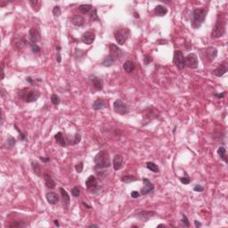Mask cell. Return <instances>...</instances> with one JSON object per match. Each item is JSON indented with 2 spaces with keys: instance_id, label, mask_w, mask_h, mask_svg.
<instances>
[{
  "instance_id": "obj_19",
  "label": "cell",
  "mask_w": 228,
  "mask_h": 228,
  "mask_svg": "<svg viewBox=\"0 0 228 228\" xmlns=\"http://www.w3.org/2000/svg\"><path fill=\"white\" fill-rule=\"evenodd\" d=\"M60 192H61V195H62V201H63V206L66 208V209H68L69 206H70V203H71V198H70V195L69 193L67 192V191L65 190L64 188L62 187H60Z\"/></svg>"
},
{
  "instance_id": "obj_53",
  "label": "cell",
  "mask_w": 228,
  "mask_h": 228,
  "mask_svg": "<svg viewBox=\"0 0 228 228\" xmlns=\"http://www.w3.org/2000/svg\"><path fill=\"white\" fill-rule=\"evenodd\" d=\"M26 81H27L28 83H30V85H33V84H34V79H33L31 77H27V78H26Z\"/></svg>"
},
{
  "instance_id": "obj_28",
  "label": "cell",
  "mask_w": 228,
  "mask_h": 228,
  "mask_svg": "<svg viewBox=\"0 0 228 228\" xmlns=\"http://www.w3.org/2000/svg\"><path fill=\"white\" fill-rule=\"evenodd\" d=\"M55 139L56 141V143L62 147H65L66 146V141L64 138V135L62 132H58L55 135Z\"/></svg>"
},
{
  "instance_id": "obj_43",
  "label": "cell",
  "mask_w": 228,
  "mask_h": 228,
  "mask_svg": "<svg viewBox=\"0 0 228 228\" xmlns=\"http://www.w3.org/2000/svg\"><path fill=\"white\" fill-rule=\"evenodd\" d=\"M181 222H182V224H183L184 226H185V227H189V226H190L189 219H188L187 216H185V214L182 215V220H181Z\"/></svg>"
},
{
  "instance_id": "obj_32",
  "label": "cell",
  "mask_w": 228,
  "mask_h": 228,
  "mask_svg": "<svg viewBox=\"0 0 228 228\" xmlns=\"http://www.w3.org/2000/svg\"><path fill=\"white\" fill-rule=\"evenodd\" d=\"M93 9V6L89 4H85V5H80L78 6V11L83 14H88L90 13V11H92Z\"/></svg>"
},
{
  "instance_id": "obj_52",
  "label": "cell",
  "mask_w": 228,
  "mask_h": 228,
  "mask_svg": "<svg viewBox=\"0 0 228 228\" xmlns=\"http://www.w3.org/2000/svg\"><path fill=\"white\" fill-rule=\"evenodd\" d=\"M39 159H40L41 161H43V162H45V163H47V162L50 161V159H49L48 157H39Z\"/></svg>"
},
{
  "instance_id": "obj_27",
  "label": "cell",
  "mask_w": 228,
  "mask_h": 228,
  "mask_svg": "<svg viewBox=\"0 0 228 228\" xmlns=\"http://www.w3.org/2000/svg\"><path fill=\"white\" fill-rule=\"evenodd\" d=\"M135 68V62H132V61H130V60L126 61V62H124V64H123V69H124V71H125L126 72H128V73H130V72L134 71Z\"/></svg>"
},
{
  "instance_id": "obj_11",
  "label": "cell",
  "mask_w": 228,
  "mask_h": 228,
  "mask_svg": "<svg viewBox=\"0 0 228 228\" xmlns=\"http://www.w3.org/2000/svg\"><path fill=\"white\" fill-rule=\"evenodd\" d=\"M95 39V32L92 31V30H88V31L85 32V33L82 35V37H81V41H82V43H84L85 45H87V46L92 45V44L94 43Z\"/></svg>"
},
{
  "instance_id": "obj_12",
  "label": "cell",
  "mask_w": 228,
  "mask_h": 228,
  "mask_svg": "<svg viewBox=\"0 0 228 228\" xmlns=\"http://www.w3.org/2000/svg\"><path fill=\"white\" fill-rule=\"evenodd\" d=\"M29 38H30V41L32 43H38L41 40V33L40 30H38V28H31L29 31Z\"/></svg>"
},
{
  "instance_id": "obj_38",
  "label": "cell",
  "mask_w": 228,
  "mask_h": 228,
  "mask_svg": "<svg viewBox=\"0 0 228 228\" xmlns=\"http://www.w3.org/2000/svg\"><path fill=\"white\" fill-rule=\"evenodd\" d=\"M179 180L180 182L183 184V185H188L191 183V178L190 176H188L187 172H185V176H182V177H179Z\"/></svg>"
},
{
  "instance_id": "obj_60",
  "label": "cell",
  "mask_w": 228,
  "mask_h": 228,
  "mask_svg": "<svg viewBox=\"0 0 228 228\" xmlns=\"http://www.w3.org/2000/svg\"><path fill=\"white\" fill-rule=\"evenodd\" d=\"M89 227H99V226L98 225H95V224H92V225L89 226Z\"/></svg>"
},
{
  "instance_id": "obj_16",
  "label": "cell",
  "mask_w": 228,
  "mask_h": 228,
  "mask_svg": "<svg viewBox=\"0 0 228 228\" xmlns=\"http://www.w3.org/2000/svg\"><path fill=\"white\" fill-rule=\"evenodd\" d=\"M217 49L214 46H209L206 49V58L209 62H213L217 56Z\"/></svg>"
},
{
  "instance_id": "obj_49",
  "label": "cell",
  "mask_w": 228,
  "mask_h": 228,
  "mask_svg": "<svg viewBox=\"0 0 228 228\" xmlns=\"http://www.w3.org/2000/svg\"><path fill=\"white\" fill-rule=\"evenodd\" d=\"M193 191L195 192H201L204 191V187L202 185H196L194 187H193Z\"/></svg>"
},
{
  "instance_id": "obj_5",
  "label": "cell",
  "mask_w": 228,
  "mask_h": 228,
  "mask_svg": "<svg viewBox=\"0 0 228 228\" xmlns=\"http://www.w3.org/2000/svg\"><path fill=\"white\" fill-rule=\"evenodd\" d=\"M86 186L87 189L90 192V193L92 194H96L98 192H100V191L102 190V185H98L97 179L95 176H89L87 177V179L86 180Z\"/></svg>"
},
{
  "instance_id": "obj_26",
  "label": "cell",
  "mask_w": 228,
  "mask_h": 228,
  "mask_svg": "<svg viewBox=\"0 0 228 228\" xmlns=\"http://www.w3.org/2000/svg\"><path fill=\"white\" fill-rule=\"evenodd\" d=\"M105 105H106V103L103 99H97L93 103L92 107L95 111H100V110L103 109L105 107Z\"/></svg>"
},
{
  "instance_id": "obj_6",
  "label": "cell",
  "mask_w": 228,
  "mask_h": 228,
  "mask_svg": "<svg viewBox=\"0 0 228 228\" xmlns=\"http://www.w3.org/2000/svg\"><path fill=\"white\" fill-rule=\"evenodd\" d=\"M129 34H130V30L127 28H119L115 33H114V37L117 41V43L120 46L124 45L126 43V41L128 40V38H129Z\"/></svg>"
},
{
  "instance_id": "obj_21",
  "label": "cell",
  "mask_w": 228,
  "mask_h": 228,
  "mask_svg": "<svg viewBox=\"0 0 228 228\" xmlns=\"http://www.w3.org/2000/svg\"><path fill=\"white\" fill-rule=\"evenodd\" d=\"M44 179H45V185H46V186L47 188L52 189V190L55 188L56 184H55V182L54 181V179L52 178V176L49 174L45 173L44 174Z\"/></svg>"
},
{
  "instance_id": "obj_48",
  "label": "cell",
  "mask_w": 228,
  "mask_h": 228,
  "mask_svg": "<svg viewBox=\"0 0 228 228\" xmlns=\"http://www.w3.org/2000/svg\"><path fill=\"white\" fill-rule=\"evenodd\" d=\"M80 141H81V135H80L79 134H76V135H74V140L72 141V144H73L74 145H76V144L80 143Z\"/></svg>"
},
{
  "instance_id": "obj_22",
  "label": "cell",
  "mask_w": 228,
  "mask_h": 228,
  "mask_svg": "<svg viewBox=\"0 0 228 228\" xmlns=\"http://www.w3.org/2000/svg\"><path fill=\"white\" fill-rule=\"evenodd\" d=\"M144 112H145V117L147 118V119H150V120H152L153 119H156V118H158L159 117V111L158 110H156L155 108H148V109H146L145 111H144Z\"/></svg>"
},
{
  "instance_id": "obj_18",
  "label": "cell",
  "mask_w": 228,
  "mask_h": 228,
  "mask_svg": "<svg viewBox=\"0 0 228 228\" xmlns=\"http://www.w3.org/2000/svg\"><path fill=\"white\" fill-rule=\"evenodd\" d=\"M112 166H113V169L115 171L119 170L122 168V166H123V157H122V155L116 154L114 156Z\"/></svg>"
},
{
  "instance_id": "obj_62",
  "label": "cell",
  "mask_w": 228,
  "mask_h": 228,
  "mask_svg": "<svg viewBox=\"0 0 228 228\" xmlns=\"http://www.w3.org/2000/svg\"><path fill=\"white\" fill-rule=\"evenodd\" d=\"M134 16H135V18H139V15H138V14H137V13H135V12L134 13Z\"/></svg>"
},
{
  "instance_id": "obj_30",
  "label": "cell",
  "mask_w": 228,
  "mask_h": 228,
  "mask_svg": "<svg viewBox=\"0 0 228 228\" xmlns=\"http://www.w3.org/2000/svg\"><path fill=\"white\" fill-rule=\"evenodd\" d=\"M27 226V224L24 221H21V220H15V221H11L7 226L9 228H21L25 227Z\"/></svg>"
},
{
  "instance_id": "obj_34",
  "label": "cell",
  "mask_w": 228,
  "mask_h": 228,
  "mask_svg": "<svg viewBox=\"0 0 228 228\" xmlns=\"http://www.w3.org/2000/svg\"><path fill=\"white\" fill-rule=\"evenodd\" d=\"M138 178L135 177V176H131V175H128V176H124L120 178V181L125 183V184H130L132 182H135V181H137Z\"/></svg>"
},
{
  "instance_id": "obj_8",
  "label": "cell",
  "mask_w": 228,
  "mask_h": 228,
  "mask_svg": "<svg viewBox=\"0 0 228 228\" xmlns=\"http://www.w3.org/2000/svg\"><path fill=\"white\" fill-rule=\"evenodd\" d=\"M173 63L179 70H183L185 67V55H184V54H183L182 51H175L174 58H173Z\"/></svg>"
},
{
  "instance_id": "obj_9",
  "label": "cell",
  "mask_w": 228,
  "mask_h": 228,
  "mask_svg": "<svg viewBox=\"0 0 228 228\" xmlns=\"http://www.w3.org/2000/svg\"><path fill=\"white\" fill-rule=\"evenodd\" d=\"M185 64L190 69H196L199 64L198 57L194 53H191L185 57Z\"/></svg>"
},
{
  "instance_id": "obj_36",
  "label": "cell",
  "mask_w": 228,
  "mask_h": 228,
  "mask_svg": "<svg viewBox=\"0 0 228 228\" xmlns=\"http://www.w3.org/2000/svg\"><path fill=\"white\" fill-rule=\"evenodd\" d=\"M30 5H31L32 9L36 12H38V10L40 9V2L38 0H30L29 1Z\"/></svg>"
},
{
  "instance_id": "obj_37",
  "label": "cell",
  "mask_w": 228,
  "mask_h": 228,
  "mask_svg": "<svg viewBox=\"0 0 228 228\" xmlns=\"http://www.w3.org/2000/svg\"><path fill=\"white\" fill-rule=\"evenodd\" d=\"M29 46H30V48H31V50H32V52H33L34 54H39V53L41 52V48H40V46H38L36 43H32V42H30V41Z\"/></svg>"
},
{
  "instance_id": "obj_4",
  "label": "cell",
  "mask_w": 228,
  "mask_h": 228,
  "mask_svg": "<svg viewBox=\"0 0 228 228\" xmlns=\"http://www.w3.org/2000/svg\"><path fill=\"white\" fill-rule=\"evenodd\" d=\"M18 97L21 100H23L26 103H34L40 97V92L36 89L23 88L18 92Z\"/></svg>"
},
{
  "instance_id": "obj_13",
  "label": "cell",
  "mask_w": 228,
  "mask_h": 228,
  "mask_svg": "<svg viewBox=\"0 0 228 228\" xmlns=\"http://www.w3.org/2000/svg\"><path fill=\"white\" fill-rule=\"evenodd\" d=\"M143 182L144 184V186L141 189L140 191V193L142 195H146V194H149L151 193L152 192L154 191V185L152 184V182L147 179V178H143Z\"/></svg>"
},
{
  "instance_id": "obj_40",
  "label": "cell",
  "mask_w": 228,
  "mask_h": 228,
  "mask_svg": "<svg viewBox=\"0 0 228 228\" xmlns=\"http://www.w3.org/2000/svg\"><path fill=\"white\" fill-rule=\"evenodd\" d=\"M51 102L55 106H58L61 103V98L55 94H53L51 95Z\"/></svg>"
},
{
  "instance_id": "obj_17",
  "label": "cell",
  "mask_w": 228,
  "mask_h": 228,
  "mask_svg": "<svg viewBox=\"0 0 228 228\" xmlns=\"http://www.w3.org/2000/svg\"><path fill=\"white\" fill-rule=\"evenodd\" d=\"M109 48H110V54H112V55L116 57V59L121 58V57L123 56V55H124V52L119 46H117L114 44H110Z\"/></svg>"
},
{
  "instance_id": "obj_1",
  "label": "cell",
  "mask_w": 228,
  "mask_h": 228,
  "mask_svg": "<svg viewBox=\"0 0 228 228\" xmlns=\"http://www.w3.org/2000/svg\"><path fill=\"white\" fill-rule=\"evenodd\" d=\"M226 18L225 14L222 13L219 14L217 16L216 24L211 32V38H219L223 37L226 33Z\"/></svg>"
},
{
  "instance_id": "obj_57",
  "label": "cell",
  "mask_w": 228,
  "mask_h": 228,
  "mask_svg": "<svg viewBox=\"0 0 228 228\" xmlns=\"http://www.w3.org/2000/svg\"><path fill=\"white\" fill-rule=\"evenodd\" d=\"M194 224H195V226L197 228H200L202 226V224H201V223H199V221H197V220H194Z\"/></svg>"
},
{
  "instance_id": "obj_39",
  "label": "cell",
  "mask_w": 228,
  "mask_h": 228,
  "mask_svg": "<svg viewBox=\"0 0 228 228\" xmlns=\"http://www.w3.org/2000/svg\"><path fill=\"white\" fill-rule=\"evenodd\" d=\"M14 128L17 130V132L19 133V138L21 141H26L27 140V138H28V135H27V134L23 133V132H21V130H20V128L17 127V125H14Z\"/></svg>"
},
{
  "instance_id": "obj_33",
  "label": "cell",
  "mask_w": 228,
  "mask_h": 228,
  "mask_svg": "<svg viewBox=\"0 0 228 228\" xmlns=\"http://www.w3.org/2000/svg\"><path fill=\"white\" fill-rule=\"evenodd\" d=\"M217 154L219 156V158L224 160L226 163H227V157H226V149L224 146H220L217 149Z\"/></svg>"
},
{
  "instance_id": "obj_50",
  "label": "cell",
  "mask_w": 228,
  "mask_h": 228,
  "mask_svg": "<svg viewBox=\"0 0 228 228\" xmlns=\"http://www.w3.org/2000/svg\"><path fill=\"white\" fill-rule=\"evenodd\" d=\"M141 196V193L139 192H137V191H132L131 192V197L133 198V199H137V198H139Z\"/></svg>"
},
{
  "instance_id": "obj_35",
  "label": "cell",
  "mask_w": 228,
  "mask_h": 228,
  "mask_svg": "<svg viewBox=\"0 0 228 228\" xmlns=\"http://www.w3.org/2000/svg\"><path fill=\"white\" fill-rule=\"evenodd\" d=\"M146 168L150 171H152L153 173H159L160 172V168L158 167L157 164H155L152 161H148L146 163Z\"/></svg>"
},
{
  "instance_id": "obj_51",
  "label": "cell",
  "mask_w": 228,
  "mask_h": 228,
  "mask_svg": "<svg viewBox=\"0 0 228 228\" xmlns=\"http://www.w3.org/2000/svg\"><path fill=\"white\" fill-rule=\"evenodd\" d=\"M226 95V92H223L221 94H214V96L217 97V98H224Z\"/></svg>"
},
{
  "instance_id": "obj_42",
  "label": "cell",
  "mask_w": 228,
  "mask_h": 228,
  "mask_svg": "<svg viewBox=\"0 0 228 228\" xmlns=\"http://www.w3.org/2000/svg\"><path fill=\"white\" fill-rule=\"evenodd\" d=\"M53 14L55 17H59L61 14H62V10H61V7L59 5H55L54 8H53V11H52Z\"/></svg>"
},
{
  "instance_id": "obj_56",
  "label": "cell",
  "mask_w": 228,
  "mask_h": 228,
  "mask_svg": "<svg viewBox=\"0 0 228 228\" xmlns=\"http://www.w3.org/2000/svg\"><path fill=\"white\" fill-rule=\"evenodd\" d=\"M82 205H83L86 209H92V206H91V205H88L87 203H86V202H84V201L82 202Z\"/></svg>"
},
{
  "instance_id": "obj_14",
  "label": "cell",
  "mask_w": 228,
  "mask_h": 228,
  "mask_svg": "<svg viewBox=\"0 0 228 228\" xmlns=\"http://www.w3.org/2000/svg\"><path fill=\"white\" fill-rule=\"evenodd\" d=\"M228 71V66H227V62L226 61H224L217 68H216L214 71H213V74L215 76L217 77H222L224 76Z\"/></svg>"
},
{
  "instance_id": "obj_10",
  "label": "cell",
  "mask_w": 228,
  "mask_h": 228,
  "mask_svg": "<svg viewBox=\"0 0 228 228\" xmlns=\"http://www.w3.org/2000/svg\"><path fill=\"white\" fill-rule=\"evenodd\" d=\"M157 215L156 211H146V210H143L140 211L138 213H136L135 215V217L137 218L139 221H144V222H147L150 218H152L153 217H155Z\"/></svg>"
},
{
  "instance_id": "obj_23",
  "label": "cell",
  "mask_w": 228,
  "mask_h": 228,
  "mask_svg": "<svg viewBox=\"0 0 228 228\" xmlns=\"http://www.w3.org/2000/svg\"><path fill=\"white\" fill-rule=\"evenodd\" d=\"M116 60H117L116 57L112 55V54H109L107 56H105L103 61L102 62V65L104 66V67H112L115 63Z\"/></svg>"
},
{
  "instance_id": "obj_29",
  "label": "cell",
  "mask_w": 228,
  "mask_h": 228,
  "mask_svg": "<svg viewBox=\"0 0 228 228\" xmlns=\"http://www.w3.org/2000/svg\"><path fill=\"white\" fill-rule=\"evenodd\" d=\"M29 44H30V41H28L25 38L21 37V38H17V39L15 40L14 46H15L16 48L21 49V48H23L24 46H26L29 45Z\"/></svg>"
},
{
  "instance_id": "obj_47",
  "label": "cell",
  "mask_w": 228,
  "mask_h": 228,
  "mask_svg": "<svg viewBox=\"0 0 228 228\" xmlns=\"http://www.w3.org/2000/svg\"><path fill=\"white\" fill-rule=\"evenodd\" d=\"M71 195L73 196V197H78L79 195H80V190H79V188L78 187H73L72 189H71Z\"/></svg>"
},
{
  "instance_id": "obj_59",
  "label": "cell",
  "mask_w": 228,
  "mask_h": 228,
  "mask_svg": "<svg viewBox=\"0 0 228 228\" xmlns=\"http://www.w3.org/2000/svg\"><path fill=\"white\" fill-rule=\"evenodd\" d=\"M1 97H4L5 96V91H4V88H1Z\"/></svg>"
},
{
  "instance_id": "obj_25",
  "label": "cell",
  "mask_w": 228,
  "mask_h": 228,
  "mask_svg": "<svg viewBox=\"0 0 228 228\" xmlns=\"http://www.w3.org/2000/svg\"><path fill=\"white\" fill-rule=\"evenodd\" d=\"M71 21L73 25H75L77 27H81L85 23V19L82 15H74L71 19Z\"/></svg>"
},
{
  "instance_id": "obj_3",
  "label": "cell",
  "mask_w": 228,
  "mask_h": 228,
  "mask_svg": "<svg viewBox=\"0 0 228 228\" xmlns=\"http://www.w3.org/2000/svg\"><path fill=\"white\" fill-rule=\"evenodd\" d=\"M208 14V11L204 8H196L192 12V27L194 29H199L201 24L205 21Z\"/></svg>"
},
{
  "instance_id": "obj_31",
  "label": "cell",
  "mask_w": 228,
  "mask_h": 228,
  "mask_svg": "<svg viewBox=\"0 0 228 228\" xmlns=\"http://www.w3.org/2000/svg\"><path fill=\"white\" fill-rule=\"evenodd\" d=\"M31 168L33 172L38 176H42V171H41V167L39 165L38 161L36 160H32L31 161Z\"/></svg>"
},
{
  "instance_id": "obj_58",
  "label": "cell",
  "mask_w": 228,
  "mask_h": 228,
  "mask_svg": "<svg viewBox=\"0 0 228 228\" xmlns=\"http://www.w3.org/2000/svg\"><path fill=\"white\" fill-rule=\"evenodd\" d=\"M54 223H55V225L56 226H60V224H59V222H58V220H54Z\"/></svg>"
},
{
  "instance_id": "obj_54",
  "label": "cell",
  "mask_w": 228,
  "mask_h": 228,
  "mask_svg": "<svg viewBox=\"0 0 228 228\" xmlns=\"http://www.w3.org/2000/svg\"><path fill=\"white\" fill-rule=\"evenodd\" d=\"M56 61H57V62H58V63H60V62H62V56H61V54H60V52H57Z\"/></svg>"
},
{
  "instance_id": "obj_41",
  "label": "cell",
  "mask_w": 228,
  "mask_h": 228,
  "mask_svg": "<svg viewBox=\"0 0 228 228\" xmlns=\"http://www.w3.org/2000/svg\"><path fill=\"white\" fill-rule=\"evenodd\" d=\"M15 144H16V140L13 136H10L6 141V146L8 148H13Z\"/></svg>"
},
{
  "instance_id": "obj_15",
  "label": "cell",
  "mask_w": 228,
  "mask_h": 228,
  "mask_svg": "<svg viewBox=\"0 0 228 228\" xmlns=\"http://www.w3.org/2000/svg\"><path fill=\"white\" fill-rule=\"evenodd\" d=\"M89 79L91 80L94 87H95L96 90L100 91L103 89V82L102 80V78H100L99 77L95 76V75H90L89 76Z\"/></svg>"
},
{
  "instance_id": "obj_45",
  "label": "cell",
  "mask_w": 228,
  "mask_h": 228,
  "mask_svg": "<svg viewBox=\"0 0 228 228\" xmlns=\"http://www.w3.org/2000/svg\"><path fill=\"white\" fill-rule=\"evenodd\" d=\"M83 169H84V164H83V162H82V161H81V162H79V163H78L76 166H75V169H76L77 173H78V174L82 173Z\"/></svg>"
},
{
  "instance_id": "obj_24",
  "label": "cell",
  "mask_w": 228,
  "mask_h": 228,
  "mask_svg": "<svg viewBox=\"0 0 228 228\" xmlns=\"http://www.w3.org/2000/svg\"><path fill=\"white\" fill-rule=\"evenodd\" d=\"M154 14L157 15V16H165L167 14H168V8L162 5H158L157 6H155L154 10H153Z\"/></svg>"
},
{
  "instance_id": "obj_44",
  "label": "cell",
  "mask_w": 228,
  "mask_h": 228,
  "mask_svg": "<svg viewBox=\"0 0 228 228\" xmlns=\"http://www.w3.org/2000/svg\"><path fill=\"white\" fill-rule=\"evenodd\" d=\"M90 19L93 21H99V17L97 15V10L96 9H93V11L90 13Z\"/></svg>"
},
{
  "instance_id": "obj_20",
  "label": "cell",
  "mask_w": 228,
  "mask_h": 228,
  "mask_svg": "<svg viewBox=\"0 0 228 228\" xmlns=\"http://www.w3.org/2000/svg\"><path fill=\"white\" fill-rule=\"evenodd\" d=\"M46 201L49 204L51 205H55L59 202V196L57 195V193H55V192H47L46 195Z\"/></svg>"
},
{
  "instance_id": "obj_63",
  "label": "cell",
  "mask_w": 228,
  "mask_h": 228,
  "mask_svg": "<svg viewBox=\"0 0 228 228\" xmlns=\"http://www.w3.org/2000/svg\"><path fill=\"white\" fill-rule=\"evenodd\" d=\"M161 226H164V227H165V226H166V225H164V224H160L157 227H161Z\"/></svg>"
},
{
  "instance_id": "obj_2",
  "label": "cell",
  "mask_w": 228,
  "mask_h": 228,
  "mask_svg": "<svg viewBox=\"0 0 228 228\" xmlns=\"http://www.w3.org/2000/svg\"><path fill=\"white\" fill-rule=\"evenodd\" d=\"M95 168L96 170L105 169L111 167V161L109 158V153L105 150H102L98 152L95 157Z\"/></svg>"
},
{
  "instance_id": "obj_61",
  "label": "cell",
  "mask_w": 228,
  "mask_h": 228,
  "mask_svg": "<svg viewBox=\"0 0 228 228\" xmlns=\"http://www.w3.org/2000/svg\"><path fill=\"white\" fill-rule=\"evenodd\" d=\"M61 49H62V48H61V46H56L57 52H61Z\"/></svg>"
},
{
  "instance_id": "obj_46",
  "label": "cell",
  "mask_w": 228,
  "mask_h": 228,
  "mask_svg": "<svg viewBox=\"0 0 228 228\" xmlns=\"http://www.w3.org/2000/svg\"><path fill=\"white\" fill-rule=\"evenodd\" d=\"M152 62V57L151 56V55H145L144 56V64H145V65H149Z\"/></svg>"
},
{
  "instance_id": "obj_55",
  "label": "cell",
  "mask_w": 228,
  "mask_h": 228,
  "mask_svg": "<svg viewBox=\"0 0 228 228\" xmlns=\"http://www.w3.org/2000/svg\"><path fill=\"white\" fill-rule=\"evenodd\" d=\"M5 78V65H4V62H2V78L1 79H4Z\"/></svg>"
},
{
  "instance_id": "obj_7",
  "label": "cell",
  "mask_w": 228,
  "mask_h": 228,
  "mask_svg": "<svg viewBox=\"0 0 228 228\" xmlns=\"http://www.w3.org/2000/svg\"><path fill=\"white\" fill-rule=\"evenodd\" d=\"M113 110L116 113L119 115H126L129 112L128 106L121 100H116L113 103Z\"/></svg>"
}]
</instances>
